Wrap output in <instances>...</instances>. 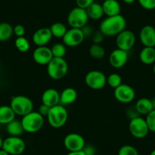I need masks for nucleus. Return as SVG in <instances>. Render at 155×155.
I'll list each match as a JSON object with an SVG mask.
<instances>
[{"instance_id": "38", "label": "nucleus", "mask_w": 155, "mask_h": 155, "mask_svg": "<svg viewBox=\"0 0 155 155\" xmlns=\"http://www.w3.org/2000/svg\"><path fill=\"white\" fill-rule=\"evenodd\" d=\"M104 35L101 32V31H97L95 34H93L92 35V39H93L94 44H101L104 41Z\"/></svg>"}, {"instance_id": "9", "label": "nucleus", "mask_w": 155, "mask_h": 155, "mask_svg": "<svg viewBox=\"0 0 155 155\" xmlns=\"http://www.w3.org/2000/svg\"><path fill=\"white\" fill-rule=\"evenodd\" d=\"M129 130L134 138H138V139L145 138L150 132L145 119L141 118V116H138L137 118L130 120Z\"/></svg>"}, {"instance_id": "8", "label": "nucleus", "mask_w": 155, "mask_h": 155, "mask_svg": "<svg viewBox=\"0 0 155 155\" xmlns=\"http://www.w3.org/2000/svg\"><path fill=\"white\" fill-rule=\"evenodd\" d=\"M26 144L20 137L9 136L3 141L2 149L10 155H21L25 152Z\"/></svg>"}, {"instance_id": "47", "label": "nucleus", "mask_w": 155, "mask_h": 155, "mask_svg": "<svg viewBox=\"0 0 155 155\" xmlns=\"http://www.w3.org/2000/svg\"><path fill=\"white\" fill-rule=\"evenodd\" d=\"M150 155H155V149H154V150H152L151 152H150Z\"/></svg>"}, {"instance_id": "26", "label": "nucleus", "mask_w": 155, "mask_h": 155, "mask_svg": "<svg viewBox=\"0 0 155 155\" xmlns=\"http://www.w3.org/2000/svg\"><path fill=\"white\" fill-rule=\"evenodd\" d=\"M13 28L8 22L0 23V42L8 41L13 35Z\"/></svg>"}, {"instance_id": "5", "label": "nucleus", "mask_w": 155, "mask_h": 155, "mask_svg": "<svg viewBox=\"0 0 155 155\" xmlns=\"http://www.w3.org/2000/svg\"><path fill=\"white\" fill-rule=\"evenodd\" d=\"M10 107L17 116L23 117L33 111L34 104L32 101L24 95H17L12 97Z\"/></svg>"}, {"instance_id": "31", "label": "nucleus", "mask_w": 155, "mask_h": 155, "mask_svg": "<svg viewBox=\"0 0 155 155\" xmlns=\"http://www.w3.org/2000/svg\"><path fill=\"white\" fill-rule=\"evenodd\" d=\"M107 84L112 88L115 89L122 84V78L117 73H112L107 78Z\"/></svg>"}, {"instance_id": "13", "label": "nucleus", "mask_w": 155, "mask_h": 155, "mask_svg": "<svg viewBox=\"0 0 155 155\" xmlns=\"http://www.w3.org/2000/svg\"><path fill=\"white\" fill-rule=\"evenodd\" d=\"M64 146L69 152L82 150L85 146L84 138L78 133L68 134L64 138Z\"/></svg>"}, {"instance_id": "23", "label": "nucleus", "mask_w": 155, "mask_h": 155, "mask_svg": "<svg viewBox=\"0 0 155 155\" xmlns=\"http://www.w3.org/2000/svg\"><path fill=\"white\" fill-rule=\"evenodd\" d=\"M135 107L140 115H145V116L153 110L151 100L146 97L140 98L135 103Z\"/></svg>"}, {"instance_id": "42", "label": "nucleus", "mask_w": 155, "mask_h": 155, "mask_svg": "<svg viewBox=\"0 0 155 155\" xmlns=\"http://www.w3.org/2000/svg\"><path fill=\"white\" fill-rule=\"evenodd\" d=\"M66 155H85V154H84V153L83 150H80V151L68 152Z\"/></svg>"}, {"instance_id": "20", "label": "nucleus", "mask_w": 155, "mask_h": 155, "mask_svg": "<svg viewBox=\"0 0 155 155\" xmlns=\"http://www.w3.org/2000/svg\"><path fill=\"white\" fill-rule=\"evenodd\" d=\"M78 98V93L72 87H66L60 94V104L62 105H69L73 104Z\"/></svg>"}, {"instance_id": "21", "label": "nucleus", "mask_w": 155, "mask_h": 155, "mask_svg": "<svg viewBox=\"0 0 155 155\" xmlns=\"http://www.w3.org/2000/svg\"><path fill=\"white\" fill-rule=\"evenodd\" d=\"M15 113L10 106L0 107V124L7 125L15 119Z\"/></svg>"}, {"instance_id": "22", "label": "nucleus", "mask_w": 155, "mask_h": 155, "mask_svg": "<svg viewBox=\"0 0 155 155\" xmlns=\"http://www.w3.org/2000/svg\"><path fill=\"white\" fill-rule=\"evenodd\" d=\"M140 61L144 65H151L155 62L154 47H144L139 53Z\"/></svg>"}, {"instance_id": "37", "label": "nucleus", "mask_w": 155, "mask_h": 155, "mask_svg": "<svg viewBox=\"0 0 155 155\" xmlns=\"http://www.w3.org/2000/svg\"><path fill=\"white\" fill-rule=\"evenodd\" d=\"M126 115H127V116L129 117L130 120L140 116V114L136 110L135 106H134V107H130L127 110H126Z\"/></svg>"}, {"instance_id": "10", "label": "nucleus", "mask_w": 155, "mask_h": 155, "mask_svg": "<svg viewBox=\"0 0 155 155\" xmlns=\"http://www.w3.org/2000/svg\"><path fill=\"white\" fill-rule=\"evenodd\" d=\"M136 41L135 34L132 31L125 29L116 36V44L117 48L124 51H129L133 48Z\"/></svg>"}, {"instance_id": "6", "label": "nucleus", "mask_w": 155, "mask_h": 155, "mask_svg": "<svg viewBox=\"0 0 155 155\" xmlns=\"http://www.w3.org/2000/svg\"><path fill=\"white\" fill-rule=\"evenodd\" d=\"M88 16L87 12L84 8L75 7L69 12L67 17V22L71 28L81 29L88 21Z\"/></svg>"}, {"instance_id": "14", "label": "nucleus", "mask_w": 155, "mask_h": 155, "mask_svg": "<svg viewBox=\"0 0 155 155\" xmlns=\"http://www.w3.org/2000/svg\"><path fill=\"white\" fill-rule=\"evenodd\" d=\"M33 59L38 65H47L53 58L51 49L47 46L37 47L33 52Z\"/></svg>"}, {"instance_id": "18", "label": "nucleus", "mask_w": 155, "mask_h": 155, "mask_svg": "<svg viewBox=\"0 0 155 155\" xmlns=\"http://www.w3.org/2000/svg\"><path fill=\"white\" fill-rule=\"evenodd\" d=\"M41 100L43 104H45L51 108L58 104H60V94L56 89L48 88L44 91Z\"/></svg>"}, {"instance_id": "43", "label": "nucleus", "mask_w": 155, "mask_h": 155, "mask_svg": "<svg viewBox=\"0 0 155 155\" xmlns=\"http://www.w3.org/2000/svg\"><path fill=\"white\" fill-rule=\"evenodd\" d=\"M123 2L126 4H128V5H130V4L134 3L135 2V0H123Z\"/></svg>"}, {"instance_id": "11", "label": "nucleus", "mask_w": 155, "mask_h": 155, "mask_svg": "<svg viewBox=\"0 0 155 155\" xmlns=\"http://www.w3.org/2000/svg\"><path fill=\"white\" fill-rule=\"evenodd\" d=\"M114 97L121 104H129L135 99V91L129 84H122L114 89Z\"/></svg>"}, {"instance_id": "35", "label": "nucleus", "mask_w": 155, "mask_h": 155, "mask_svg": "<svg viewBox=\"0 0 155 155\" xmlns=\"http://www.w3.org/2000/svg\"><path fill=\"white\" fill-rule=\"evenodd\" d=\"M13 33L17 37H24L25 34V28L23 25H17L13 28Z\"/></svg>"}, {"instance_id": "19", "label": "nucleus", "mask_w": 155, "mask_h": 155, "mask_svg": "<svg viewBox=\"0 0 155 155\" xmlns=\"http://www.w3.org/2000/svg\"><path fill=\"white\" fill-rule=\"evenodd\" d=\"M104 15L107 17L120 15L121 6L117 0H104L102 4Z\"/></svg>"}, {"instance_id": "33", "label": "nucleus", "mask_w": 155, "mask_h": 155, "mask_svg": "<svg viewBox=\"0 0 155 155\" xmlns=\"http://www.w3.org/2000/svg\"><path fill=\"white\" fill-rule=\"evenodd\" d=\"M145 121L149 131L155 133V110H153L148 114L146 115Z\"/></svg>"}, {"instance_id": "34", "label": "nucleus", "mask_w": 155, "mask_h": 155, "mask_svg": "<svg viewBox=\"0 0 155 155\" xmlns=\"http://www.w3.org/2000/svg\"><path fill=\"white\" fill-rule=\"evenodd\" d=\"M138 2L144 9L153 10L155 8V0H138Z\"/></svg>"}, {"instance_id": "16", "label": "nucleus", "mask_w": 155, "mask_h": 155, "mask_svg": "<svg viewBox=\"0 0 155 155\" xmlns=\"http://www.w3.org/2000/svg\"><path fill=\"white\" fill-rule=\"evenodd\" d=\"M53 34L50 28H41L37 29L32 36V41L37 47H44L51 41Z\"/></svg>"}, {"instance_id": "25", "label": "nucleus", "mask_w": 155, "mask_h": 155, "mask_svg": "<svg viewBox=\"0 0 155 155\" xmlns=\"http://www.w3.org/2000/svg\"><path fill=\"white\" fill-rule=\"evenodd\" d=\"M6 131L10 136H17L19 137L23 134L25 132L22 126L21 122L16 120L15 119L14 120L6 125Z\"/></svg>"}, {"instance_id": "24", "label": "nucleus", "mask_w": 155, "mask_h": 155, "mask_svg": "<svg viewBox=\"0 0 155 155\" xmlns=\"http://www.w3.org/2000/svg\"><path fill=\"white\" fill-rule=\"evenodd\" d=\"M85 10L87 12L88 18L92 19V20H99L104 15V10H103L102 8V5L97 3V2H94V3H92Z\"/></svg>"}, {"instance_id": "45", "label": "nucleus", "mask_w": 155, "mask_h": 155, "mask_svg": "<svg viewBox=\"0 0 155 155\" xmlns=\"http://www.w3.org/2000/svg\"><path fill=\"white\" fill-rule=\"evenodd\" d=\"M3 141L4 140L2 139V137L0 136V149L2 148V145H3Z\"/></svg>"}, {"instance_id": "4", "label": "nucleus", "mask_w": 155, "mask_h": 155, "mask_svg": "<svg viewBox=\"0 0 155 155\" xmlns=\"http://www.w3.org/2000/svg\"><path fill=\"white\" fill-rule=\"evenodd\" d=\"M68 65L64 58L53 57L47 65V74L53 80H60L67 74Z\"/></svg>"}, {"instance_id": "36", "label": "nucleus", "mask_w": 155, "mask_h": 155, "mask_svg": "<svg viewBox=\"0 0 155 155\" xmlns=\"http://www.w3.org/2000/svg\"><path fill=\"white\" fill-rule=\"evenodd\" d=\"M75 2L77 7L86 9L94 2V0H75Z\"/></svg>"}, {"instance_id": "41", "label": "nucleus", "mask_w": 155, "mask_h": 155, "mask_svg": "<svg viewBox=\"0 0 155 155\" xmlns=\"http://www.w3.org/2000/svg\"><path fill=\"white\" fill-rule=\"evenodd\" d=\"M81 30H82L83 34H84V37H85L93 35V31H92V28H91V27L85 25L84 28H81Z\"/></svg>"}, {"instance_id": "48", "label": "nucleus", "mask_w": 155, "mask_h": 155, "mask_svg": "<svg viewBox=\"0 0 155 155\" xmlns=\"http://www.w3.org/2000/svg\"><path fill=\"white\" fill-rule=\"evenodd\" d=\"M153 74H155V63H154V65H153Z\"/></svg>"}, {"instance_id": "32", "label": "nucleus", "mask_w": 155, "mask_h": 155, "mask_svg": "<svg viewBox=\"0 0 155 155\" xmlns=\"http://www.w3.org/2000/svg\"><path fill=\"white\" fill-rule=\"evenodd\" d=\"M118 155H139V153L135 147L130 144H126L120 147Z\"/></svg>"}, {"instance_id": "2", "label": "nucleus", "mask_w": 155, "mask_h": 155, "mask_svg": "<svg viewBox=\"0 0 155 155\" xmlns=\"http://www.w3.org/2000/svg\"><path fill=\"white\" fill-rule=\"evenodd\" d=\"M68 116V114L66 109L62 104H58L50 109L47 117L49 125L52 128L59 129L66 123Z\"/></svg>"}, {"instance_id": "44", "label": "nucleus", "mask_w": 155, "mask_h": 155, "mask_svg": "<svg viewBox=\"0 0 155 155\" xmlns=\"http://www.w3.org/2000/svg\"><path fill=\"white\" fill-rule=\"evenodd\" d=\"M0 155H10L7 151H5L4 149H0Z\"/></svg>"}, {"instance_id": "29", "label": "nucleus", "mask_w": 155, "mask_h": 155, "mask_svg": "<svg viewBox=\"0 0 155 155\" xmlns=\"http://www.w3.org/2000/svg\"><path fill=\"white\" fill-rule=\"evenodd\" d=\"M66 46L64 44L57 43L52 46L51 51L53 57L55 58H64L66 55Z\"/></svg>"}, {"instance_id": "7", "label": "nucleus", "mask_w": 155, "mask_h": 155, "mask_svg": "<svg viewBox=\"0 0 155 155\" xmlns=\"http://www.w3.org/2000/svg\"><path fill=\"white\" fill-rule=\"evenodd\" d=\"M86 85L92 90H101L107 84V77L101 71L91 70L84 78Z\"/></svg>"}, {"instance_id": "46", "label": "nucleus", "mask_w": 155, "mask_h": 155, "mask_svg": "<svg viewBox=\"0 0 155 155\" xmlns=\"http://www.w3.org/2000/svg\"><path fill=\"white\" fill-rule=\"evenodd\" d=\"M151 101H152V105H153V110H155V97L153 98V99H152Z\"/></svg>"}, {"instance_id": "28", "label": "nucleus", "mask_w": 155, "mask_h": 155, "mask_svg": "<svg viewBox=\"0 0 155 155\" xmlns=\"http://www.w3.org/2000/svg\"><path fill=\"white\" fill-rule=\"evenodd\" d=\"M105 50L101 44H93L89 48V54L95 59H101L105 56Z\"/></svg>"}, {"instance_id": "39", "label": "nucleus", "mask_w": 155, "mask_h": 155, "mask_svg": "<svg viewBox=\"0 0 155 155\" xmlns=\"http://www.w3.org/2000/svg\"><path fill=\"white\" fill-rule=\"evenodd\" d=\"M83 151H84V154L85 155H95L96 153V150H95L94 147L92 145H86L83 148Z\"/></svg>"}, {"instance_id": "27", "label": "nucleus", "mask_w": 155, "mask_h": 155, "mask_svg": "<svg viewBox=\"0 0 155 155\" xmlns=\"http://www.w3.org/2000/svg\"><path fill=\"white\" fill-rule=\"evenodd\" d=\"M53 37H56V38H62L64 37L66 31H68L66 26L62 22H56L53 24L50 28Z\"/></svg>"}, {"instance_id": "40", "label": "nucleus", "mask_w": 155, "mask_h": 155, "mask_svg": "<svg viewBox=\"0 0 155 155\" xmlns=\"http://www.w3.org/2000/svg\"><path fill=\"white\" fill-rule=\"evenodd\" d=\"M50 107H47V105H45V104H43L42 105H41L40 107H39V109H38V113H40V114L42 115L43 116H47V115H48L49 113V111H50Z\"/></svg>"}, {"instance_id": "12", "label": "nucleus", "mask_w": 155, "mask_h": 155, "mask_svg": "<svg viewBox=\"0 0 155 155\" xmlns=\"http://www.w3.org/2000/svg\"><path fill=\"white\" fill-rule=\"evenodd\" d=\"M84 37L83 31L79 28H71L68 30L62 37L63 44L66 47H74L79 46L84 41Z\"/></svg>"}, {"instance_id": "17", "label": "nucleus", "mask_w": 155, "mask_h": 155, "mask_svg": "<svg viewBox=\"0 0 155 155\" xmlns=\"http://www.w3.org/2000/svg\"><path fill=\"white\" fill-rule=\"evenodd\" d=\"M139 39L145 47H155V28L151 25H145L141 29Z\"/></svg>"}, {"instance_id": "3", "label": "nucleus", "mask_w": 155, "mask_h": 155, "mask_svg": "<svg viewBox=\"0 0 155 155\" xmlns=\"http://www.w3.org/2000/svg\"><path fill=\"white\" fill-rule=\"evenodd\" d=\"M44 117L38 112H31L22 117L21 124L24 131L28 133H36L43 128Z\"/></svg>"}, {"instance_id": "15", "label": "nucleus", "mask_w": 155, "mask_h": 155, "mask_svg": "<svg viewBox=\"0 0 155 155\" xmlns=\"http://www.w3.org/2000/svg\"><path fill=\"white\" fill-rule=\"evenodd\" d=\"M128 58H129L128 52L117 48L113 50L110 54L109 62L113 68H121L127 63Z\"/></svg>"}, {"instance_id": "30", "label": "nucleus", "mask_w": 155, "mask_h": 155, "mask_svg": "<svg viewBox=\"0 0 155 155\" xmlns=\"http://www.w3.org/2000/svg\"><path fill=\"white\" fill-rule=\"evenodd\" d=\"M15 46L16 49L21 53H26L30 49L29 41L25 37H17L15 41Z\"/></svg>"}, {"instance_id": "1", "label": "nucleus", "mask_w": 155, "mask_h": 155, "mask_svg": "<svg viewBox=\"0 0 155 155\" xmlns=\"http://www.w3.org/2000/svg\"><path fill=\"white\" fill-rule=\"evenodd\" d=\"M126 28V20L122 15L110 16L102 21L100 31L106 37H116Z\"/></svg>"}]
</instances>
